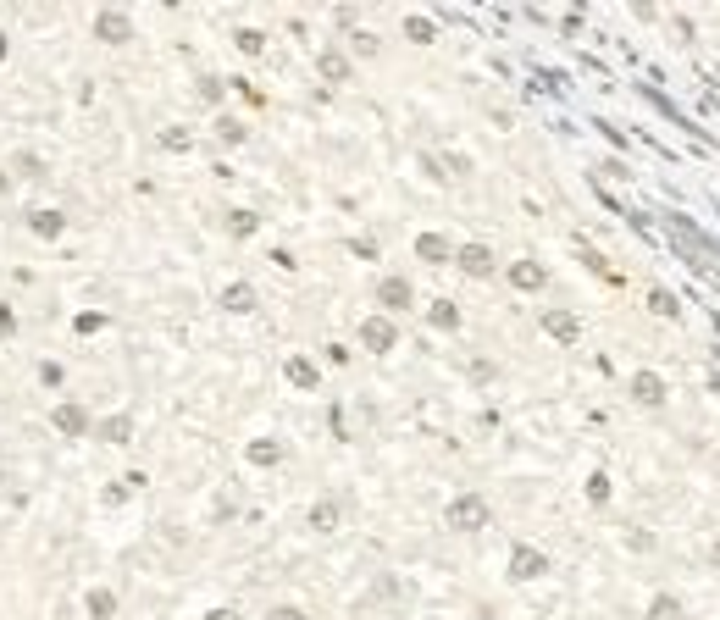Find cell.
I'll return each instance as SVG.
<instances>
[{
    "mask_svg": "<svg viewBox=\"0 0 720 620\" xmlns=\"http://www.w3.org/2000/svg\"><path fill=\"white\" fill-rule=\"evenodd\" d=\"M488 521H493V504L482 499V493H455V499L444 504V526L449 532H460V537H471V532H488Z\"/></svg>",
    "mask_w": 720,
    "mask_h": 620,
    "instance_id": "obj_1",
    "label": "cell"
},
{
    "mask_svg": "<svg viewBox=\"0 0 720 620\" xmlns=\"http://www.w3.org/2000/svg\"><path fill=\"white\" fill-rule=\"evenodd\" d=\"M355 338H360L366 355H394V349H399V322H394V316H383V310H372V316L355 327Z\"/></svg>",
    "mask_w": 720,
    "mask_h": 620,
    "instance_id": "obj_2",
    "label": "cell"
},
{
    "mask_svg": "<svg viewBox=\"0 0 720 620\" xmlns=\"http://www.w3.org/2000/svg\"><path fill=\"white\" fill-rule=\"evenodd\" d=\"M549 571H554V560L543 549H532V543H516V549H510V565H504L510 582H543Z\"/></svg>",
    "mask_w": 720,
    "mask_h": 620,
    "instance_id": "obj_3",
    "label": "cell"
},
{
    "mask_svg": "<svg viewBox=\"0 0 720 620\" xmlns=\"http://www.w3.org/2000/svg\"><path fill=\"white\" fill-rule=\"evenodd\" d=\"M316 78H322L327 89H344L349 78H355V56H349L344 45H322L316 50Z\"/></svg>",
    "mask_w": 720,
    "mask_h": 620,
    "instance_id": "obj_4",
    "label": "cell"
},
{
    "mask_svg": "<svg viewBox=\"0 0 720 620\" xmlns=\"http://www.w3.org/2000/svg\"><path fill=\"white\" fill-rule=\"evenodd\" d=\"M626 394H632V405H643V410H660L665 399H671V382L660 377V371H632V382H626Z\"/></svg>",
    "mask_w": 720,
    "mask_h": 620,
    "instance_id": "obj_5",
    "label": "cell"
},
{
    "mask_svg": "<svg viewBox=\"0 0 720 620\" xmlns=\"http://www.w3.org/2000/svg\"><path fill=\"white\" fill-rule=\"evenodd\" d=\"M377 310H383V316H399V310H416V288H410V277H399V272L377 277Z\"/></svg>",
    "mask_w": 720,
    "mask_h": 620,
    "instance_id": "obj_6",
    "label": "cell"
},
{
    "mask_svg": "<svg viewBox=\"0 0 720 620\" xmlns=\"http://www.w3.org/2000/svg\"><path fill=\"white\" fill-rule=\"evenodd\" d=\"M50 427H56L61 438H89V432H95V421H89L84 399H56V410H50Z\"/></svg>",
    "mask_w": 720,
    "mask_h": 620,
    "instance_id": "obj_7",
    "label": "cell"
},
{
    "mask_svg": "<svg viewBox=\"0 0 720 620\" xmlns=\"http://www.w3.org/2000/svg\"><path fill=\"white\" fill-rule=\"evenodd\" d=\"M504 283L516 288V294H543V288H549V266L532 261V255H521V261L504 266Z\"/></svg>",
    "mask_w": 720,
    "mask_h": 620,
    "instance_id": "obj_8",
    "label": "cell"
},
{
    "mask_svg": "<svg viewBox=\"0 0 720 620\" xmlns=\"http://www.w3.org/2000/svg\"><path fill=\"white\" fill-rule=\"evenodd\" d=\"M95 39H100V45H111V50L133 45V17L122 12V6H106V12H95Z\"/></svg>",
    "mask_w": 720,
    "mask_h": 620,
    "instance_id": "obj_9",
    "label": "cell"
},
{
    "mask_svg": "<svg viewBox=\"0 0 720 620\" xmlns=\"http://www.w3.org/2000/svg\"><path fill=\"white\" fill-rule=\"evenodd\" d=\"M455 266L466 277H477V283H488V277L499 272V255H493L488 244H455Z\"/></svg>",
    "mask_w": 720,
    "mask_h": 620,
    "instance_id": "obj_10",
    "label": "cell"
},
{
    "mask_svg": "<svg viewBox=\"0 0 720 620\" xmlns=\"http://www.w3.org/2000/svg\"><path fill=\"white\" fill-rule=\"evenodd\" d=\"M28 233L56 244L61 233H67V211H61V205H34V211H28Z\"/></svg>",
    "mask_w": 720,
    "mask_h": 620,
    "instance_id": "obj_11",
    "label": "cell"
},
{
    "mask_svg": "<svg viewBox=\"0 0 720 620\" xmlns=\"http://www.w3.org/2000/svg\"><path fill=\"white\" fill-rule=\"evenodd\" d=\"M216 310H228V316H255V310H261V294H255V283H228L222 294H216Z\"/></svg>",
    "mask_w": 720,
    "mask_h": 620,
    "instance_id": "obj_12",
    "label": "cell"
},
{
    "mask_svg": "<svg viewBox=\"0 0 720 620\" xmlns=\"http://www.w3.org/2000/svg\"><path fill=\"white\" fill-rule=\"evenodd\" d=\"M538 327L554 338V344H565V349H571L576 338H582V322H576L571 310H543V316H538Z\"/></svg>",
    "mask_w": 720,
    "mask_h": 620,
    "instance_id": "obj_13",
    "label": "cell"
},
{
    "mask_svg": "<svg viewBox=\"0 0 720 620\" xmlns=\"http://www.w3.org/2000/svg\"><path fill=\"white\" fill-rule=\"evenodd\" d=\"M244 460H250L255 471H272V465L288 460V449H283V438H250L244 443Z\"/></svg>",
    "mask_w": 720,
    "mask_h": 620,
    "instance_id": "obj_14",
    "label": "cell"
},
{
    "mask_svg": "<svg viewBox=\"0 0 720 620\" xmlns=\"http://www.w3.org/2000/svg\"><path fill=\"white\" fill-rule=\"evenodd\" d=\"M283 377L294 382V388H305V394H316V388H322V366H316L311 355H288V360H283Z\"/></svg>",
    "mask_w": 720,
    "mask_h": 620,
    "instance_id": "obj_15",
    "label": "cell"
},
{
    "mask_svg": "<svg viewBox=\"0 0 720 620\" xmlns=\"http://www.w3.org/2000/svg\"><path fill=\"white\" fill-rule=\"evenodd\" d=\"M416 261H427V266H449V261H455V244H449L444 233H416Z\"/></svg>",
    "mask_w": 720,
    "mask_h": 620,
    "instance_id": "obj_16",
    "label": "cell"
},
{
    "mask_svg": "<svg viewBox=\"0 0 720 620\" xmlns=\"http://www.w3.org/2000/svg\"><path fill=\"white\" fill-rule=\"evenodd\" d=\"M305 526H311V532H338V526H344V504L338 499H316L311 515H305Z\"/></svg>",
    "mask_w": 720,
    "mask_h": 620,
    "instance_id": "obj_17",
    "label": "cell"
},
{
    "mask_svg": "<svg viewBox=\"0 0 720 620\" xmlns=\"http://www.w3.org/2000/svg\"><path fill=\"white\" fill-rule=\"evenodd\" d=\"M427 322L438 327V333H460V322H466V316H460L455 299H432V305H427Z\"/></svg>",
    "mask_w": 720,
    "mask_h": 620,
    "instance_id": "obj_18",
    "label": "cell"
},
{
    "mask_svg": "<svg viewBox=\"0 0 720 620\" xmlns=\"http://www.w3.org/2000/svg\"><path fill=\"white\" fill-rule=\"evenodd\" d=\"M84 615L89 620H117V593H111V587H89L84 593Z\"/></svg>",
    "mask_w": 720,
    "mask_h": 620,
    "instance_id": "obj_19",
    "label": "cell"
},
{
    "mask_svg": "<svg viewBox=\"0 0 720 620\" xmlns=\"http://www.w3.org/2000/svg\"><path fill=\"white\" fill-rule=\"evenodd\" d=\"M95 432H100L106 443H133V416H128V410H117V416H106Z\"/></svg>",
    "mask_w": 720,
    "mask_h": 620,
    "instance_id": "obj_20",
    "label": "cell"
},
{
    "mask_svg": "<svg viewBox=\"0 0 720 620\" xmlns=\"http://www.w3.org/2000/svg\"><path fill=\"white\" fill-rule=\"evenodd\" d=\"M648 620H687V609L676 593H654L648 598Z\"/></svg>",
    "mask_w": 720,
    "mask_h": 620,
    "instance_id": "obj_21",
    "label": "cell"
},
{
    "mask_svg": "<svg viewBox=\"0 0 720 620\" xmlns=\"http://www.w3.org/2000/svg\"><path fill=\"white\" fill-rule=\"evenodd\" d=\"M255 227H261V216H255L250 205H233L228 211V233L233 239H255Z\"/></svg>",
    "mask_w": 720,
    "mask_h": 620,
    "instance_id": "obj_22",
    "label": "cell"
},
{
    "mask_svg": "<svg viewBox=\"0 0 720 620\" xmlns=\"http://www.w3.org/2000/svg\"><path fill=\"white\" fill-rule=\"evenodd\" d=\"M161 150H172V155H189V150H194V133L183 128V122H172V128H161Z\"/></svg>",
    "mask_w": 720,
    "mask_h": 620,
    "instance_id": "obj_23",
    "label": "cell"
},
{
    "mask_svg": "<svg viewBox=\"0 0 720 620\" xmlns=\"http://www.w3.org/2000/svg\"><path fill=\"white\" fill-rule=\"evenodd\" d=\"M648 310L665 316V322H676V316H682V299H676L671 288H654V294H648Z\"/></svg>",
    "mask_w": 720,
    "mask_h": 620,
    "instance_id": "obj_24",
    "label": "cell"
},
{
    "mask_svg": "<svg viewBox=\"0 0 720 620\" xmlns=\"http://www.w3.org/2000/svg\"><path fill=\"white\" fill-rule=\"evenodd\" d=\"M405 39H410V45H432V39H438L432 17H416V12H410V17H405Z\"/></svg>",
    "mask_w": 720,
    "mask_h": 620,
    "instance_id": "obj_25",
    "label": "cell"
},
{
    "mask_svg": "<svg viewBox=\"0 0 720 620\" xmlns=\"http://www.w3.org/2000/svg\"><path fill=\"white\" fill-rule=\"evenodd\" d=\"M194 89H200L205 106H222V95H228V84H222L216 72H200V78H194Z\"/></svg>",
    "mask_w": 720,
    "mask_h": 620,
    "instance_id": "obj_26",
    "label": "cell"
},
{
    "mask_svg": "<svg viewBox=\"0 0 720 620\" xmlns=\"http://www.w3.org/2000/svg\"><path fill=\"white\" fill-rule=\"evenodd\" d=\"M216 139H222V144L233 150V144H244L250 133H244V122H239V117H216Z\"/></svg>",
    "mask_w": 720,
    "mask_h": 620,
    "instance_id": "obj_27",
    "label": "cell"
},
{
    "mask_svg": "<svg viewBox=\"0 0 720 620\" xmlns=\"http://www.w3.org/2000/svg\"><path fill=\"white\" fill-rule=\"evenodd\" d=\"M233 45H239V56H261V50H266V34H261V28H239V34H233Z\"/></svg>",
    "mask_w": 720,
    "mask_h": 620,
    "instance_id": "obj_28",
    "label": "cell"
},
{
    "mask_svg": "<svg viewBox=\"0 0 720 620\" xmlns=\"http://www.w3.org/2000/svg\"><path fill=\"white\" fill-rule=\"evenodd\" d=\"M610 471H593V477H588V504H610Z\"/></svg>",
    "mask_w": 720,
    "mask_h": 620,
    "instance_id": "obj_29",
    "label": "cell"
},
{
    "mask_svg": "<svg viewBox=\"0 0 720 620\" xmlns=\"http://www.w3.org/2000/svg\"><path fill=\"white\" fill-rule=\"evenodd\" d=\"M72 327H78V333H100V327H106V310H84V316H78V322H72Z\"/></svg>",
    "mask_w": 720,
    "mask_h": 620,
    "instance_id": "obj_30",
    "label": "cell"
},
{
    "mask_svg": "<svg viewBox=\"0 0 720 620\" xmlns=\"http://www.w3.org/2000/svg\"><path fill=\"white\" fill-rule=\"evenodd\" d=\"M266 620H311V615H305L300 604H272V609H266Z\"/></svg>",
    "mask_w": 720,
    "mask_h": 620,
    "instance_id": "obj_31",
    "label": "cell"
},
{
    "mask_svg": "<svg viewBox=\"0 0 720 620\" xmlns=\"http://www.w3.org/2000/svg\"><path fill=\"white\" fill-rule=\"evenodd\" d=\"M39 382H45V388H61V382H67V371H61L56 360H45V366H39Z\"/></svg>",
    "mask_w": 720,
    "mask_h": 620,
    "instance_id": "obj_32",
    "label": "cell"
},
{
    "mask_svg": "<svg viewBox=\"0 0 720 620\" xmlns=\"http://www.w3.org/2000/svg\"><path fill=\"white\" fill-rule=\"evenodd\" d=\"M349 45H355V56H377V34H355Z\"/></svg>",
    "mask_w": 720,
    "mask_h": 620,
    "instance_id": "obj_33",
    "label": "cell"
},
{
    "mask_svg": "<svg viewBox=\"0 0 720 620\" xmlns=\"http://www.w3.org/2000/svg\"><path fill=\"white\" fill-rule=\"evenodd\" d=\"M106 504H128V482H106V493H100Z\"/></svg>",
    "mask_w": 720,
    "mask_h": 620,
    "instance_id": "obj_34",
    "label": "cell"
},
{
    "mask_svg": "<svg viewBox=\"0 0 720 620\" xmlns=\"http://www.w3.org/2000/svg\"><path fill=\"white\" fill-rule=\"evenodd\" d=\"M200 620H244V615H239V609H233V604H216V609H205Z\"/></svg>",
    "mask_w": 720,
    "mask_h": 620,
    "instance_id": "obj_35",
    "label": "cell"
},
{
    "mask_svg": "<svg viewBox=\"0 0 720 620\" xmlns=\"http://www.w3.org/2000/svg\"><path fill=\"white\" fill-rule=\"evenodd\" d=\"M0 338H17V316H12V305H0Z\"/></svg>",
    "mask_w": 720,
    "mask_h": 620,
    "instance_id": "obj_36",
    "label": "cell"
},
{
    "mask_svg": "<svg viewBox=\"0 0 720 620\" xmlns=\"http://www.w3.org/2000/svg\"><path fill=\"white\" fill-rule=\"evenodd\" d=\"M709 565L720 571V532H715V543H709Z\"/></svg>",
    "mask_w": 720,
    "mask_h": 620,
    "instance_id": "obj_37",
    "label": "cell"
},
{
    "mask_svg": "<svg viewBox=\"0 0 720 620\" xmlns=\"http://www.w3.org/2000/svg\"><path fill=\"white\" fill-rule=\"evenodd\" d=\"M709 394H715V399H720V371H715V377H709Z\"/></svg>",
    "mask_w": 720,
    "mask_h": 620,
    "instance_id": "obj_38",
    "label": "cell"
},
{
    "mask_svg": "<svg viewBox=\"0 0 720 620\" xmlns=\"http://www.w3.org/2000/svg\"><path fill=\"white\" fill-rule=\"evenodd\" d=\"M6 189H12V178H6V172H0V194H6Z\"/></svg>",
    "mask_w": 720,
    "mask_h": 620,
    "instance_id": "obj_39",
    "label": "cell"
}]
</instances>
